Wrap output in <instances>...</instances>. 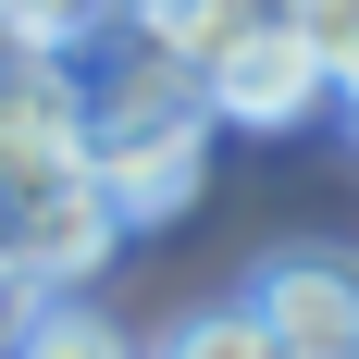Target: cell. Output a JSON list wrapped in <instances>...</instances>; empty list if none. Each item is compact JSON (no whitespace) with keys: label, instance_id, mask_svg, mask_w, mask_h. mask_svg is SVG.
<instances>
[{"label":"cell","instance_id":"obj_3","mask_svg":"<svg viewBox=\"0 0 359 359\" xmlns=\"http://www.w3.org/2000/svg\"><path fill=\"white\" fill-rule=\"evenodd\" d=\"M248 297L297 359H359V248H285V260H260Z\"/></svg>","mask_w":359,"mask_h":359},{"label":"cell","instance_id":"obj_6","mask_svg":"<svg viewBox=\"0 0 359 359\" xmlns=\"http://www.w3.org/2000/svg\"><path fill=\"white\" fill-rule=\"evenodd\" d=\"M161 359H285V334L260 323V297H236V310H186L161 334Z\"/></svg>","mask_w":359,"mask_h":359},{"label":"cell","instance_id":"obj_11","mask_svg":"<svg viewBox=\"0 0 359 359\" xmlns=\"http://www.w3.org/2000/svg\"><path fill=\"white\" fill-rule=\"evenodd\" d=\"M285 359H297V347H285Z\"/></svg>","mask_w":359,"mask_h":359},{"label":"cell","instance_id":"obj_1","mask_svg":"<svg viewBox=\"0 0 359 359\" xmlns=\"http://www.w3.org/2000/svg\"><path fill=\"white\" fill-rule=\"evenodd\" d=\"M50 186H100L74 50H25V62L0 74V223L25 211V198H50Z\"/></svg>","mask_w":359,"mask_h":359},{"label":"cell","instance_id":"obj_5","mask_svg":"<svg viewBox=\"0 0 359 359\" xmlns=\"http://www.w3.org/2000/svg\"><path fill=\"white\" fill-rule=\"evenodd\" d=\"M13 359H124L100 297H25L13 310Z\"/></svg>","mask_w":359,"mask_h":359},{"label":"cell","instance_id":"obj_7","mask_svg":"<svg viewBox=\"0 0 359 359\" xmlns=\"http://www.w3.org/2000/svg\"><path fill=\"white\" fill-rule=\"evenodd\" d=\"M0 13H13V25H25L37 50H74V37H100L111 13H124V0H0Z\"/></svg>","mask_w":359,"mask_h":359},{"label":"cell","instance_id":"obj_4","mask_svg":"<svg viewBox=\"0 0 359 359\" xmlns=\"http://www.w3.org/2000/svg\"><path fill=\"white\" fill-rule=\"evenodd\" d=\"M124 13H137V25L174 50V62H198V74H211L223 50H236L260 13H285V0H124Z\"/></svg>","mask_w":359,"mask_h":359},{"label":"cell","instance_id":"obj_2","mask_svg":"<svg viewBox=\"0 0 359 359\" xmlns=\"http://www.w3.org/2000/svg\"><path fill=\"white\" fill-rule=\"evenodd\" d=\"M211 111L223 124H248V137H285V124H310V111L334 100V62H323V37H310V13H260L236 50H223L211 74Z\"/></svg>","mask_w":359,"mask_h":359},{"label":"cell","instance_id":"obj_8","mask_svg":"<svg viewBox=\"0 0 359 359\" xmlns=\"http://www.w3.org/2000/svg\"><path fill=\"white\" fill-rule=\"evenodd\" d=\"M310 37H323V62H334V100L359 111V0H323V13H310Z\"/></svg>","mask_w":359,"mask_h":359},{"label":"cell","instance_id":"obj_9","mask_svg":"<svg viewBox=\"0 0 359 359\" xmlns=\"http://www.w3.org/2000/svg\"><path fill=\"white\" fill-rule=\"evenodd\" d=\"M13 310H25V297H13V285H0V334H13Z\"/></svg>","mask_w":359,"mask_h":359},{"label":"cell","instance_id":"obj_10","mask_svg":"<svg viewBox=\"0 0 359 359\" xmlns=\"http://www.w3.org/2000/svg\"><path fill=\"white\" fill-rule=\"evenodd\" d=\"M285 13H323V0H285Z\"/></svg>","mask_w":359,"mask_h":359}]
</instances>
